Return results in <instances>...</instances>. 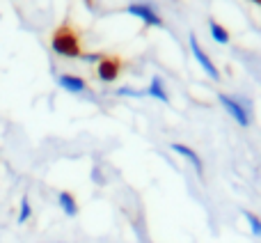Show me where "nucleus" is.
Wrapping results in <instances>:
<instances>
[{"mask_svg":"<svg viewBox=\"0 0 261 243\" xmlns=\"http://www.w3.org/2000/svg\"><path fill=\"white\" fill-rule=\"evenodd\" d=\"M126 14L140 18L144 28H163L165 26L161 12H158V5L151 3V0H135V3H128L126 5Z\"/></svg>","mask_w":261,"mask_h":243,"instance_id":"2","label":"nucleus"},{"mask_svg":"<svg viewBox=\"0 0 261 243\" xmlns=\"http://www.w3.org/2000/svg\"><path fill=\"white\" fill-rule=\"evenodd\" d=\"M243 216H245V221H248L252 236L261 239V216H257V213H252V211H243Z\"/></svg>","mask_w":261,"mask_h":243,"instance_id":"11","label":"nucleus"},{"mask_svg":"<svg viewBox=\"0 0 261 243\" xmlns=\"http://www.w3.org/2000/svg\"><path fill=\"white\" fill-rule=\"evenodd\" d=\"M188 46H190V53H193V58H195V62L202 67V71L206 74L208 78H211L213 83H218L222 78V74H220V69L216 67V62H213V58L204 51V46L199 44V39H197V35H190L188 37Z\"/></svg>","mask_w":261,"mask_h":243,"instance_id":"4","label":"nucleus"},{"mask_svg":"<svg viewBox=\"0 0 261 243\" xmlns=\"http://www.w3.org/2000/svg\"><path fill=\"white\" fill-rule=\"evenodd\" d=\"M122 74V64L115 58H101V62L96 64V76L101 83H115Z\"/></svg>","mask_w":261,"mask_h":243,"instance_id":"6","label":"nucleus"},{"mask_svg":"<svg viewBox=\"0 0 261 243\" xmlns=\"http://www.w3.org/2000/svg\"><path fill=\"white\" fill-rule=\"evenodd\" d=\"M208 35H211V39L220 46H227L231 41V35H229V30H227V26H222V23L216 21V18H208Z\"/></svg>","mask_w":261,"mask_h":243,"instance_id":"9","label":"nucleus"},{"mask_svg":"<svg viewBox=\"0 0 261 243\" xmlns=\"http://www.w3.org/2000/svg\"><path fill=\"white\" fill-rule=\"evenodd\" d=\"M92 179L96 181V184H103V177H101V172H99V167H94V172H92Z\"/></svg>","mask_w":261,"mask_h":243,"instance_id":"15","label":"nucleus"},{"mask_svg":"<svg viewBox=\"0 0 261 243\" xmlns=\"http://www.w3.org/2000/svg\"><path fill=\"white\" fill-rule=\"evenodd\" d=\"M58 204H60V209H62L64 216H69V218L78 216V202H76V198H73L69 190L58 193Z\"/></svg>","mask_w":261,"mask_h":243,"instance_id":"10","label":"nucleus"},{"mask_svg":"<svg viewBox=\"0 0 261 243\" xmlns=\"http://www.w3.org/2000/svg\"><path fill=\"white\" fill-rule=\"evenodd\" d=\"M81 58L85 60V62H96V64L101 62V55H99V53H83Z\"/></svg>","mask_w":261,"mask_h":243,"instance_id":"14","label":"nucleus"},{"mask_svg":"<svg viewBox=\"0 0 261 243\" xmlns=\"http://www.w3.org/2000/svg\"><path fill=\"white\" fill-rule=\"evenodd\" d=\"M50 48H53L55 55L69 58V60H76L83 55V48H81V44H78L76 35L69 30H60L58 35L53 37V41H50Z\"/></svg>","mask_w":261,"mask_h":243,"instance_id":"3","label":"nucleus"},{"mask_svg":"<svg viewBox=\"0 0 261 243\" xmlns=\"http://www.w3.org/2000/svg\"><path fill=\"white\" fill-rule=\"evenodd\" d=\"M218 104L222 106L227 115L241 126V129H248L252 124V106H250L248 99L239 94H227V92H220L218 94Z\"/></svg>","mask_w":261,"mask_h":243,"instance_id":"1","label":"nucleus"},{"mask_svg":"<svg viewBox=\"0 0 261 243\" xmlns=\"http://www.w3.org/2000/svg\"><path fill=\"white\" fill-rule=\"evenodd\" d=\"M30 216H32L30 200H28V195H23V198H21V207H18V218H16V221L23 225V223H28V221H30Z\"/></svg>","mask_w":261,"mask_h":243,"instance_id":"12","label":"nucleus"},{"mask_svg":"<svg viewBox=\"0 0 261 243\" xmlns=\"http://www.w3.org/2000/svg\"><path fill=\"white\" fill-rule=\"evenodd\" d=\"M117 96H126V99H142V96H147L144 94V90H138V87H128V85H124V87H117V92H115Z\"/></svg>","mask_w":261,"mask_h":243,"instance_id":"13","label":"nucleus"},{"mask_svg":"<svg viewBox=\"0 0 261 243\" xmlns=\"http://www.w3.org/2000/svg\"><path fill=\"white\" fill-rule=\"evenodd\" d=\"M170 149L174 154H179L181 158H184L186 163H190V167L195 170V175L199 177V179H204V161H202V156H199L197 152H195L190 144H184V142H172L170 144Z\"/></svg>","mask_w":261,"mask_h":243,"instance_id":"5","label":"nucleus"},{"mask_svg":"<svg viewBox=\"0 0 261 243\" xmlns=\"http://www.w3.org/2000/svg\"><path fill=\"white\" fill-rule=\"evenodd\" d=\"M144 94L151 96L153 101H161V104H170V92H167V85L163 81V76H151Z\"/></svg>","mask_w":261,"mask_h":243,"instance_id":"8","label":"nucleus"},{"mask_svg":"<svg viewBox=\"0 0 261 243\" xmlns=\"http://www.w3.org/2000/svg\"><path fill=\"white\" fill-rule=\"evenodd\" d=\"M58 85L62 87L69 94H85L87 92V83L85 78L76 76V74H60L58 76Z\"/></svg>","mask_w":261,"mask_h":243,"instance_id":"7","label":"nucleus"}]
</instances>
